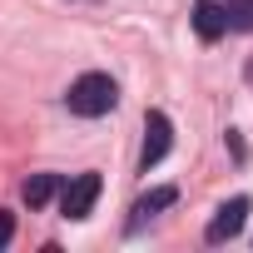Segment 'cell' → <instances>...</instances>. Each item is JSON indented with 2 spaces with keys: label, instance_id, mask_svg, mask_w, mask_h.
I'll return each instance as SVG.
<instances>
[{
  "label": "cell",
  "instance_id": "6da1fadb",
  "mask_svg": "<svg viewBox=\"0 0 253 253\" xmlns=\"http://www.w3.org/2000/svg\"><path fill=\"white\" fill-rule=\"evenodd\" d=\"M65 104H70V114H80V119H99V114H109V109L119 104V89H114L109 75L89 70V75H80V80L70 84Z\"/></svg>",
  "mask_w": 253,
  "mask_h": 253
},
{
  "label": "cell",
  "instance_id": "52a82bcc",
  "mask_svg": "<svg viewBox=\"0 0 253 253\" xmlns=\"http://www.w3.org/2000/svg\"><path fill=\"white\" fill-rule=\"evenodd\" d=\"M174 199H179V189H174V184H164V189H149V194H144V199L134 204V218H129V233H134V228H139V223H144L149 213H159V209H169Z\"/></svg>",
  "mask_w": 253,
  "mask_h": 253
},
{
  "label": "cell",
  "instance_id": "8992f818",
  "mask_svg": "<svg viewBox=\"0 0 253 253\" xmlns=\"http://www.w3.org/2000/svg\"><path fill=\"white\" fill-rule=\"evenodd\" d=\"M60 184H65L60 174H30L20 194H25V204H30V209H45V204H50V199L60 194Z\"/></svg>",
  "mask_w": 253,
  "mask_h": 253
},
{
  "label": "cell",
  "instance_id": "7a4b0ae2",
  "mask_svg": "<svg viewBox=\"0 0 253 253\" xmlns=\"http://www.w3.org/2000/svg\"><path fill=\"white\" fill-rule=\"evenodd\" d=\"M99 174H75L70 184H60V213L65 218H89V209H94V199H99Z\"/></svg>",
  "mask_w": 253,
  "mask_h": 253
},
{
  "label": "cell",
  "instance_id": "ba28073f",
  "mask_svg": "<svg viewBox=\"0 0 253 253\" xmlns=\"http://www.w3.org/2000/svg\"><path fill=\"white\" fill-rule=\"evenodd\" d=\"M223 15H228V30H253V0H218Z\"/></svg>",
  "mask_w": 253,
  "mask_h": 253
},
{
  "label": "cell",
  "instance_id": "3957f363",
  "mask_svg": "<svg viewBox=\"0 0 253 253\" xmlns=\"http://www.w3.org/2000/svg\"><path fill=\"white\" fill-rule=\"evenodd\" d=\"M169 144H174V124H169V114H164V109H149V114H144V149H139V169L149 174V169L169 154Z\"/></svg>",
  "mask_w": 253,
  "mask_h": 253
},
{
  "label": "cell",
  "instance_id": "277c9868",
  "mask_svg": "<svg viewBox=\"0 0 253 253\" xmlns=\"http://www.w3.org/2000/svg\"><path fill=\"white\" fill-rule=\"evenodd\" d=\"M243 218H248V199L238 194V199H228V204H218V213L209 218V228H204V238H209V243H228V238H238V233H243Z\"/></svg>",
  "mask_w": 253,
  "mask_h": 253
},
{
  "label": "cell",
  "instance_id": "9c48e42d",
  "mask_svg": "<svg viewBox=\"0 0 253 253\" xmlns=\"http://www.w3.org/2000/svg\"><path fill=\"white\" fill-rule=\"evenodd\" d=\"M15 238V213H0V248Z\"/></svg>",
  "mask_w": 253,
  "mask_h": 253
},
{
  "label": "cell",
  "instance_id": "5b68a950",
  "mask_svg": "<svg viewBox=\"0 0 253 253\" xmlns=\"http://www.w3.org/2000/svg\"><path fill=\"white\" fill-rule=\"evenodd\" d=\"M194 30H199V40H209V45L228 30V15H223L218 0H194Z\"/></svg>",
  "mask_w": 253,
  "mask_h": 253
}]
</instances>
